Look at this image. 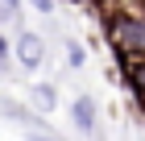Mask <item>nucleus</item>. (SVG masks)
Here are the masks:
<instances>
[{
  "mask_svg": "<svg viewBox=\"0 0 145 141\" xmlns=\"http://www.w3.org/2000/svg\"><path fill=\"white\" fill-rule=\"evenodd\" d=\"M104 33H108L112 50H116V62L145 58V17H141V9L108 4L104 9Z\"/></svg>",
  "mask_w": 145,
  "mask_h": 141,
  "instance_id": "1",
  "label": "nucleus"
},
{
  "mask_svg": "<svg viewBox=\"0 0 145 141\" xmlns=\"http://www.w3.org/2000/svg\"><path fill=\"white\" fill-rule=\"evenodd\" d=\"M12 58H17L25 71H37V66L46 62V42L37 37V33H29V29H25L21 37L12 42Z\"/></svg>",
  "mask_w": 145,
  "mask_h": 141,
  "instance_id": "2",
  "label": "nucleus"
},
{
  "mask_svg": "<svg viewBox=\"0 0 145 141\" xmlns=\"http://www.w3.org/2000/svg\"><path fill=\"white\" fill-rule=\"evenodd\" d=\"M120 71H124V83L133 91L137 108L145 112V58H129V62H120Z\"/></svg>",
  "mask_w": 145,
  "mask_h": 141,
  "instance_id": "3",
  "label": "nucleus"
},
{
  "mask_svg": "<svg viewBox=\"0 0 145 141\" xmlns=\"http://www.w3.org/2000/svg\"><path fill=\"white\" fill-rule=\"evenodd\" d=\"M71 116H75V129L95 133V100H91V96H75V104H71Z\"/></svg>",
  "mask_w": 145,
  "mask_h": 141,
  "instance_id": "4",
  "label": "nucleus"
},
{
  "mask_svg": "<svg viewBox=\"0 0 145 141\" xmlns=\"http://www.w3.org/2000/svg\"><path fill=\"white\" fill-rule=\"evenodd\" d=\"M33 100H37V108H42V112H50V108L58 104V91H54L50 83H33Z\"/></svg>",
  "mask_w": 145,
  "mask_h": 141,
  "instance_id": "5",
  "label": "nucleus"
},
{
  "mask_svg": "<svg viewBox=\"0 0 145 141\" xmlns=\"http://www.w3.org/2000/svg\"><path fill=\"white\" fill-rule=\"evenodd\" d=\"M67 62H71V66H83V50H79V46H75V42H71V46H67Z\"/></svg>",
  "mask_w": 145,
  "mask_h": 141,
  "instance_id": "6",
  "label": "nucleus"
},
{
  "mask_svg": "<svg viewBox=\"0 0 145 141\" xmlns=\"http://www.w3.org/2000/svg\"><path fill=\"white\" fill-rule=\"evenodd\" d=\"M29 4H33V9H37V12H46V17H50V12H54V9H58V0H29Z\"/></svg>",
  "mask_w": 145,
  "mask_h": 141,
  "instance_id": "7",
  "label": "nucleus"
},
{
  "mask_svg": "<svg viewBox=\"0 0 145 141\" xmlns=\"http://www.w3.org/2000/svg\"><path fill=\"white\" fill-rule=\"evenodd\" d=\"M8 58H12V46H8V37H4V33H0V66L8 62Z\"/></svg>",
  "mask_w": 145,
  "mask_h": 141,
  "instance_id": "8",
  "label": "nucleus"
},
{
  "mask_svg": "<svg viewBox=\"0 0 145 141\" xmlns=\"http://www.w3.org/2000/svg\"><path fill=\"white\" fill-rule=\"evenodd\" d=\"M0 9H8V12H17V9H21V0H0Z\"/></svg>",
  "mask_w": 145,
  "mask_h": 141,
  "instance_id": "9",
  "label": "nucleus"
},
{
  "mask_svg": "<svg viewBox=\"0 0 145 141\" xmlns=\"http://www.w3.org/2000/svg\"><path fill=\"white\" fill-rule=\"evenodd\" d=\"M29 141H58V137H50V133H29Z\"/></svg>",
  "mask_w": 145,
  "mask_h": 141,
  "instance_id": "10",
  "label": "nucleus"
},
{
  "mask_svg": "<svg viewBox=\"0 0 145 141\" xmlns=\"http://www.w3.org/2000/svg\"><path fill=\"white\" fill-rule=\"evenodd\" d=\"M100 4H104V9H108V4H116V0H100Z\"/></svg>",
  "mask_w": 145,
  "mask_h": 141,
  "instance_id": "11",
  "label": "nucleus"
},
{
  "mask_svg": "<svg viewBox=\"0 0 145 141\" xmlns=\"http://www.w3.org/2000/svg\"><path fill=\"white\" fill-rule=\"evenodd\" d=\"M141 17H145V0H141Z\"/></svg>",
  "mask_w": 145,
  "mask_h": 141,
  "instance_id": "12",
  "label": "nucleus"
}]
</instances>
